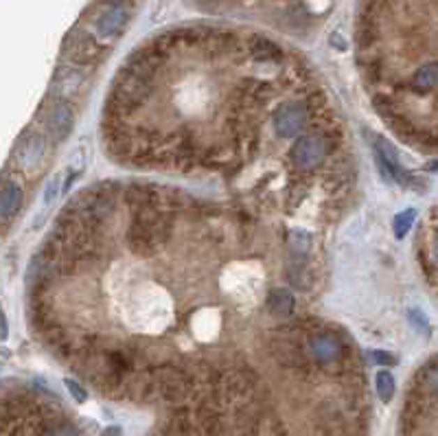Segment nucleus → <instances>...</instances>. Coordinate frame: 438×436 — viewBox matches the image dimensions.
Masks as SVG:
<instances>
[{
	"instance_id": "9d476101",
	"label": "nucleus",
	"mask_w": 438,
	"mask_h": 436,
	"mask_svg": "<svg viewBox=\"0 0 438 436\" xmlns=\"http://www.w3.org/2000/svg\"><path fill=\"white\" fill-rule=\"evenodd\" d=\"M421 399H438V360L430 362L418 375V393H414Z\"/></svg>"
},
{
	"instance_id": "0eeeda50",
	"label": "nucleus",
	"mask_w": 438,
	"mask_h": 436,
	"mask_svg": "<svg viewBox=\"0 0 438 436\" xmlns=\"http://www.w3.org/2000/svg\"><path fill=\"white\" fill-rule=\"evenodd\" d=\"M73 130V110L66 103L55 105L49 112V132L55 141H64Z\"/></svg>"
},
{
	"instance_id": "b1692460",
	"label": "nucleus",
	"mask_w": 438,
	"mask_h": 436,
	"mask_svg": "<svg viewBox=\"0 0 438 436\" xmlns=\"http://www.w3.org/2000/svg\"><path fill=\"white\" fill-rule=\"evenodd\" d=\"M428 169H430V171H436V169H438V163H430Z\"/></svg>"
},
{
	"instance_id": "5701e85b",
	"label": "nucleus",
	"mask_w": 438,
	"mask_h": 436,
	"mask_svg": "<svg viewBox=\"0 0 438 436\" xmlns=\"http://www.w3.org/2000/svg\"><path fill=\"white\" fill-rule=\"evenodd\" d=\"M0 322H3V338H7V333H9V329H7V318L3 316V318H0Z\"/></svg>"
},
{
	"instance_id": "dca6fc26",
	"label": "nucleus",
	"mask_w": 438,
	"mask_h": 436,
	"mask_svg": "<svg viewBox=\"0 0 438 436\" xmlns=\"http://www.w3.org/2000/svg\"><path fill=\"white\" fill-rule=\"evenodd\" d=\"M377 393L382 401H390L395 395V377L390 375V370H379L377 373Z\"/></svg>"
},
{
	"instance_id": "39448f33",
	"label": "nucleus",
	"mask_w": 438,
	"mask_h": 436,
	"mask_svg": "<svg viewBox=\"0 0 438 436\" xmlns=\"http://www.w3.org/2000/svg\"><path fill=\"white\" fill-rule=\"evenodd\" d=\"M66 46H68V55L75 64H92V61L101 55V49L97 46V42L86 33H80V31H73L66 40Z\"/></svg>"
},
{
	"instance_id": "ddd939ff",
	"label": "nucleus",
	"mask_w": 438,
	"mask_h": 436,
	"mask_svg": "<svg viewBox=\"0 0 438 436\" xmlns=\"http://www.w3.org/2000/svg\"><path fill=\"white\" fill-rule=\"evenodd\" d=\"M289 248H292V255L307 257L311 248H314V237H311V232L305 228H294L289 230Z\"/></svg>"
},
{
	"instance_id": "2eb2a0df",
	"label": "nucleus",
	"mask_w": 438,
	"mask_h": 436,
	"mask_svg": "<svg viewBox=\"0 0 438 436\" xmlns=\"http://www.w3.org/2000/svg\"><path fill=\"white\" fill-rule=\"evenodd\" d=\"M414 217H416V211H414V209H405V211H401V213L395 217L393 228H395V235H397L399 239L408 235V230H410L412 224H414Z\"/></svg>"
},
{
	"instance_id": "f03ea898",
	"label": "nucleus",
	"mask_w": 438,
	"mask_h": 436,
	"mask_svg": "<svg viewBox=\"0 0 438 436\" xmlns=\"http://www.w3.org/2000/svg\"><path fill=\"white\" fill-rule=\"evenodd\" d=\"M307 345L309 353L314 357L318 366H335L344 360V342L340 336L326 331V329H316L307 333Z\"/></svg>"
},
{
	"instance_id": "6ab92c4d",
	"label": "nucleus",
	"mask_w": 438,
	"mask_h": 436,
	"mask_svg": "<svg viewBox=\"0 0 438 436\" xmlns=\"http://www.w3.org/2000/svg\"><path fill=\"white\" fill-rule=\"evenodd\" d=\"M59 182H61V176H55V178L51 180V184L46 186V195H44V202H46V204H51V202L57 197V193H59Z\"/></svg>"
},
{
	"instance_id": "412c9836",
	"label": "nucleus",
	"mask_w": 438,
	"mask_h": 436,
	"mask_svg": "<svg viewBox=\"0 0 438 436\" xmlns=\"http://www.w3.org/2000/svg\"><path fill=\"white\" fill-rule=\"evenodd\" d=\"M432 257H434V263L438 266V228L434 230V241H432Z\"/></svg>"
},
{
	"instance_id": "7ed1b4c3",
	"label": "nucleus",
	"mask_w": 438,
	"mask_h": 436,
	"mask_svg": "<svg viewBox=\"0 0 438 436\" xmlns=\"http://www.w3.org/2000/svg\"><path fill=\"white\" fill-rule=\"evenodd\" d=\"M309 105L307 103H285L280 105L274 112V130L278 138H294L296 134H301L307 126L309 119Z\"/></svg>"
},
{
	"instance_id": "4be33fe9",
	"label": "nucleus",
	"mask_w": 438,
	"mask_h": 436,
	"mask_svg": "<svg viewBox=\"0 0 438 436\" xmlns=\"http://www.w3.org/2000/svg\"><path fill=\"white\" fill-rule=\"evenodd\" d=\"M101 436H123V432H121L119 426H110V428H105V430L101 432Z\"/></svg>"
},
{
	"instance_id": "6e6552de",
	"label": "nucleus",
	"mask_w": 438,
	"mask_h": 436,
	"mask_svg": "<svg viewBox=\"0 0 438 436\" xmlns=\"http://www.w3.org/2000/svg\"><path fill=\"white\" fill-rule=\"evenodd\" d=\"M3 209V224H7L11 217L20 211L22 206V189L20 184L15 180H5L3 182V204H0Z\"/></svg>"
},
{
	"instance_id": "4468645a",
	"label": "nucleus",
	"mask_w": 438,
	"mask_h": 436,
	"mask_svg": "<svg viewBox=\"0 0 438 436\" xmlns=\"http://www.w3.org/2000/svg\"><path fill=\"white\" fill-rule=\"evenodd\" d=\"M123 22H125V11L123 9H112V11H107L103 18L99 20V33L103 36V38H110V36H114L116 31L123 27Z\"/></svg>"
},
{
	"instance_id": "423d86ee",
	"label": "nucleus",
	"mask_w": 438,
	"mask_h": 436,
	"mask_svg": "<svg viewBox=\"0 0 438 436\" xmlns=\"http://www.w3.org/2000/svg\"><path fill=\"white\" fill-rule=\"evenodd\" d=\"M294 307H296V301L292 292L285 287H274L268 294V299H265V309H268V314L274 318H292Z\"/></svg>"
},
{
	"instance_id": "a211bd4d",
	"label": "nucleus",
	"mask_w": 438,
	"mask_h": 436,
	"mask_svg": "<svg viewBox=\"0 0 438 436\" xmlns=\"http://www.w3.org/2000/svg\"><path fill=\"white\" fill-rule=\"evenodd\" d=\"M370 360L379 366H395L397 364V357H393L386 351H370Z\"/></svg>"
},
{
	"instance_id": "f8f14e48",
	"label": "nucleus",
	"mask_w": 438,
	"mask_h": 436,
	"mask_svg": "<svg viewBox=\"0 0 438 436\" xmlns=\"http://www.w3.org/2000/svg\"><path fill=\"white\" fill-rule=\"evenodd\" d=\"M412 86L416 90H432L438 86V61L425 64L423 68H418L412 77Z\"/></svg>"
},
{
	"instance_id": "1a4fd4ad",
	"label": "nucleus",
	"mask_w": 438,
	"mask_h": 436,
	"mask_svg": "<svg viewBox=\"0 0 438 436\" xmlns=\"http://www.w3.org/2000/svg\"><path fill=\"white\" fill-rule=\"evenodd\" d=\"M250 55H252L257 61H261V64H278L280 57H283L278 46L265 38L250 40Z\"/></svg>"
},
{
	"instance_id": "f257e3e1",
	"label": "nucleus",
	"mask_w": 438,
	"mask_h": 436,
	"mask_svg": "<svg viewBox=\"0 0 438 436\" xmlns=\"http://www.w3.org/2000/svg\"><path fill=\"white\" fill-rule=\"evenodd\" d=\"M328 153V134H307L301 136L292 147V160L296 169L311 171L324 163Z\"/></svg>"
},
{
	"instance_id": "aec40b11",
	"label": "nucleus",
	"mask_w": 438,
	"mask_h": 436,
	"mask_svg": "<svg viewBox=\"0 0 438 436\" xmlns=\"http://www.w3.org/2000/svg\"><path fill=\"white\" fill-rule=\"evenodd\" d=\"M66 386H68V391H70V395L77 399V401H80V403H84L86 399H88V395H86V391H84V388L80 386V384H77L75 379H66Z\"/></svg>"
},
{
	"instance_id": "20e7f679",
	"label": "nucleus",
	"mask_w": 438,
	"mask_h": 436,
	"mask_svg": "<svg viewBox=\"0 0 438 436\" xmlns=\"http://www.w3.org/2000/svg\"><path fill=\"white\" fill-rule=\"evenodd\" d=\"M44 149H46V143H44V136L38 134V132H27L18 147H15V153H13V163L22 167V169H31L33 165H38L44 156Z\"/></svg>"
},
{
	"instance_id": "f3484780",
	"label": "nucleus",
	"mask_w": 438,
	"mask_h": 436,
	"mask_svg": "<svg viewBox=\"0 0 438 436\" xmlns=\"http://www.w3.org/2000/svg\"><path fill=\"white\" fill-rule=\"evenodd\" d=\"M408 320L416 331H421L423 336H430V320L421 309H408Z\"/></svg>"
},
{
	"instance_id": "9b49d317",
	"label": "nucleus",
	"mask_w": 438,
	"mask_h": 436,
	"mask_svg": "<svg viewBox=\"0 0 438 436\" xmlns=\"http://www.w3.org/2000/svg\"><path fill=\"white\" fill-rule=\"evenodd\" d=\"M84 73L80 70H59L55 77V92L57 95H70V92H77L84 84Z\"/></svg>"
}]
</instances>
